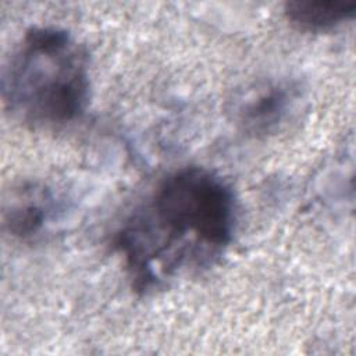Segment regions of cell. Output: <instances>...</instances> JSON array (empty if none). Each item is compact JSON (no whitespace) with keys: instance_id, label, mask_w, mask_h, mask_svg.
Masks as SVG:
<instances>
[{"instance_id":"1","label":"cell","mask_w":356,"mask_h":356,"mask_svg":"<svg viewBox=\"0 0 356 356\" xmlns=\"http://www.w3.org/2000/svg\"><path fill=\"white\" fill-rule=\"evenodd\" d=\"M235 225L231 186L207 168L182 167L129 214L114 245L132 286L147 291L213 264L232 242Z\"/></svg>"},{"instance_id":"2","label":"cell","mask_w":356,"mask_h":356,"mask_svg":"<svg viewBox=\"0 0 356 356\" xmlns=\"http://www.w3.org/2000/svg\"><path fill=\"white\" fill-rule=\"evenodd\" d=\"M85 49L65 29L25 32L3 74V99L11 113L35 128H61L82 117L89 103Z\"/></svg>"},{"instance_id":"3","label":"cell","mask_w":356,"mask_h":356,"mask_svg":"<svg viewBox=\"0 0 356 356\" xmlns=\"http://www.w3.org/2000/svg\"><path fill=\"white\" fill-rule=\"evenodd\" d=\"M298 97V89L289 82L263 85L242 100L238 108L239 124L253 135L271 134L289 118Z\"/></svg>"},{"instance_id":"4","label":"cell","mask_w":356,"mask_h":356,"mask_svg":"<svg viewBox=\"0 0 356 356\" xmlns=\"http://www.w3.org/2000/svg\"><path fill=\"white\" fill-rule=\"evenodd\" d=\"M53 213V197L44 188L21 186L4 207V225L13 236L28 239L42 231Z\"/></svg>"},{"instance_id":"5","label":"cell","mask_w":356,"mask_h":356,"mask_svg":"<svg viewBox=\"0 0 356 356\" xmlns=\"http://www.w3.org/2000/svg\"><path fill=\"white\" fill-rule=\"evenodd\" d=\"M286 19L305 32H324L352 19L355 0H292L285 3Z\"/></svg>"}]
</instances>
